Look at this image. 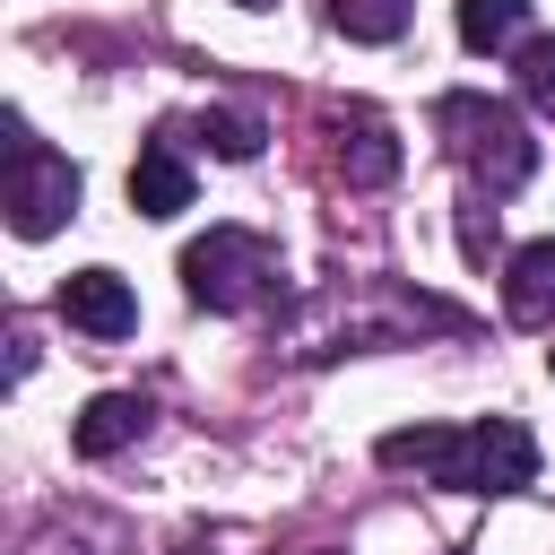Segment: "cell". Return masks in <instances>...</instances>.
I'll use <instances>...</instances> for the list:
<instances>
[{"label":"cell","mask_w":555,"mask_h":555,"mask_svg":"<svg viewBox=\"0 0 555 555\" xmlns=\"http://www.w3.org/2000/svg\"><path fill=\"white\" fill-rule=\"evenodd\" d=\"M382 468H416V477H434L451 494H520V486H538V442L512 416H486V425H399V434H382Z\"/></svg>","instance_id":"6da1fadb"},{"label":"cell","mask_w":555,"mask_h":555,"mask_svg":"<svg viewBox=\"0 0 555 555\" xmlns=\"http://www.w3.org/2000/svg\"><path fill=\"white\" fill-rule=\"evenodd\" d=\"M434 121H442V147L468 165V182L486 199H503V191H520L538 173V139H529V121L512 104H494V95H442Z\"/></svg>","instance_id":"7a4b0ae2"},{"label":"cell","mask_w":555,"mask_h":555,"mask_svg":"<svg viewBox=\"0 0 555 555\" xmlns=\"http://www.w3.org/2000/svg\"><path fill=\"white\" fill-rule=\"evenodd\" d=\"M182 286H191V304H208V312H260V304L278 295V251H269L260 234H243V225H208V234L182 251Z\"/></svg>","instance_id":"3957f363"},{"label":"cell","mask_w":555,"mask_h":555,"mask_svg":"<svg viewBox=\"0 0 555 555\" xmlns=\"http://www.w3.org/2000/svg\"><path fill=\"white\" fill-rule=\"evenodd\" d=\"M69 217H78V165L52 156L43 139H26V121H9V225L26 243H43Z\"/></svg>","instance_id":"277c9868"},{"label":"cell","mask_w":555,"mask_h":555,"mask_svg":"<svg viewBox=\"0 0 555 555\" xmlns=\"http://www.w3.org/2000/svg\"><path fill=\"white\" fill-rule=\"evenodd\" d=\"M61 321L87 330V338H130L139 330V295L113 269H78V278H61Z\"/></svg>","instance_id":"5b68a950"},{"label":"cell","mask_w":555,"mask_h":555,"mask_svg":"<svg viewBox=\"0 0 555 555\" xmlns=\"http://www.w3.org/2000/svg\"><path fill=\"white\" fill-rule=\"evenodd\" d=\"M503 312L520 330H555V234H538L503 260Z\"/></svg>","instance_id":"8992f818"},{"label":"cell","mask_w":555,"mask_h":555,"mask_svg":"<svg viewBox=\"0 0 555 555\" xmlns=\"http://www.w3.org/2000/svg\"><path fill=\"white\" fill-rule=\"evenodd\" d=\"M147 399L139 390H104V399H87L78 408V425H69V442H78V460H113V451H130L139 434H147Z\"/></svg>","instance_id":"52a82bcc"},{"label":"cell","mask_w":555,"mask_h":555,"mask_svg":"<svg viewBox=\"0 0 555 555\" xmlns=\"http://www.w3.org/2000/svg\"><path fill=\"white\" fill-rule=\"evenodd\" d=\"M130 208H139V217H182V208H191V165H182L173 139H147V147H139V165H130Z\"/></svg>","instance_id":"ba28073f"},{"label":"cell","mask_w":555,"mask_h":555,"mask_svg":"<svg viewBox=\"0 0 555 555\" xmlns=\"http://www.w3.org/2000/svg\"><path fill=\"white\" fill-rule=\"evenodd\" d=\"M338 173H347L356 191L390 182V173H399V139H390V121H373V113H347V121H338Z\"/></svg>","instance_id":"9c48e42d"},{"label":"cell","mask_w":555,"mask_h":555,"mask_svg":"<svg viewBox=\"0 0 555 555\" xmlns=\"http://www.w3.org/2000/svg\"><path fill=\"white\" fill-rule=\"evenodd\" d=\"M529 0H460V43L468 52H520L529 35Z\"/></svg>","instance_id":"30bf717a"},{"label":"cell","mask_w":555,"mask_h":555,"mask_svg":"<svg viewBox=\"0 0 555 555\" xmlns=\"http://www.w3.org/2000/svg\"><path fill=\"white\" fill-rule=\"evenodd\" d=\"M330 26L347 43H399L408 35V0H330Z\"/></svg>","instance_id":"8fae6325"},{"label":"cell","mask_w":555,"mask_h":555,"mask_svg":"<svg viewBox=\"0 0 555 555\" xmlns=\"http://www.w3.org/2000/svg\"><path fill=\"white\" fill-rule=\"evenodd\" d=\"M512 78H520V95H529L538 113H555V35H529V43L512 52Z\"/></svg>","instance_id":"7c38bea8"},{"label":"cell","mask_w":555,"mask_h":555,"mask_svg":"<svg viewBox=\"0 0 555 555\" xmlns=\"http://www.w3.org/2000/svg\"><path fill=\"white\" fill-rule=\"evenodd\" d=\"M199 139H208V147H217L225 165L260 156V121H251V113H225V104H217V113H199Z\"/></svg>","instance_id":"4fadbf2b"},{"label":"cell","mask_w":555,"mask_h":555,"mask_svg":"<svg viewBox=\"0 0 555 555\" xmlns=\"http://www.w3.org/2000/svg\"><path fill=\"white\" fill-rule=\"evenodd\" d=\"M460 243H468V260H486L494 251V208H468L460 217Z\"/></svg>","instance_id":"5bb4252c"},{"label":"cell","mask_w":555,"mask_h":555,"mask_svg":"<svg viewBox=\"0 0 555 555\" xmlns=\"http://www.w3.org/2000/svg\"><path fill=\"white\" fill-rule=\"evenodd\" d=\"M234 9H269V0H234Z\"/></svg>","instance_id":"9a60e30c"}]
</instances>
